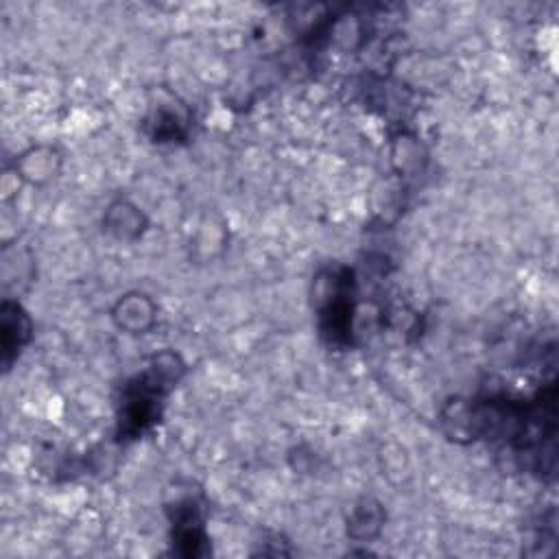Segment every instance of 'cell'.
Here are the masks:
<instances>
[{"label": "cell", "instance_id": "2", "mask_svg": "<svg viewBox=\"0 0 559 559\" xmlns=\"http://www.w3.org/2000/svg\"><path fill=\"white\" fill-rule=\"evenodd\" d=\"M0 319H3V326H0V330H3V363L9 370L11 359L31 339V319L22 311L20 304L9 300L3 302V315H0Z\"/></svg>", "mask_w": 559, "mask_h": 559}, {"label": "cell", "instance_id": "5", "mask_svg": "<svg viewBox=\"0 0 559 559\" xmlns=\"http://www.w3.org/2000/svg\"><path fill=\"white\" fill-rule=\"evenodd\" d=\"M385 522V511L376 501L365 498L354 507L352 516L348 520V533L354 540H372L378 535L380 527Z\"/></svg>", "mask_w": 559, "mask_h": 559}, {"label": "cell", "instance_id": "4", "mask_svg": "<svg viewBox=\"0 0 559 559\" xmlns=\"http://www.w3.org/2000/svg\"><path fill=\"white\" fill-rule=\"evenodd\" d=\"M59 164H62V158H59L53 149L38 147L22 156V160L16 164V171L20 177H25V180L42 184L55 177V173L59 171Z\"/></svg>", "mask_w": 559, "mask_h": 559}, {"label": "cell", "instance_id": "1", "mask_svg": "<svg viewBox=\"0 0 559 559\" xmlns=\"http://www.w3.org/2000/svg\"><path fill=\"white\" fill-rule=\"evenodd\" d=\"M156 304L145 293H127L114 306L116 326L129 332V335H145L156 324Z\"/></svg>", "mask_w": 559, "mask_h": 559}, {"label": "cell", "instance_id": "3", "mask_svg": "<svg viewBox=\"0 0 559 559\" xmlns=\"http://www.w3.org/2000/svg\"><path fill=\"white\" fill-rule=\"evenodd\" d=\"M103 223H105V230L114 234L116 239L132 241L145 232L147 219L138 206L129 204V201H116V204L107 208Z\"/></svg>", "mask_w": 559, "mask_h": 559}]
</instances>
